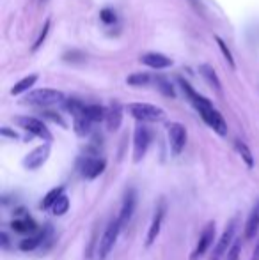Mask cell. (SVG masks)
I'll return each mask as SVG.
<instances>
[{
    "mask_svg": "<svg viewBox=\"0 0 259 260\" xmlns=\"http://www.w3.org/2000/svg\"><path fill=\"white\" fill-rule=\"evenodd\" d=\"M235 147H236V151H238V154L242 156V159L245 161L247 167L254 168V156H252V151L249 149V145H247L245 142H242V140H236Z\"/></svg>",
    "mask_w": 259,
    "mask_h": 260,
    "instance_id": "obj_22",
    "label": "cell"
},
{
    "mask_svg": "<svg viewBox=\"0 0 259 260\" xmlns=\"http://www.w3.org/2000/svg\"><path fill=\"white\" fill-rule=\"evenodd\" d=\"M68 211H69V199L63 193V195L59 197V200H57V202L53 204L52 212H53L55 216H64Z\"/></svg>",
    "mask_w": 259,
    "mask_h": 260,
    "instance_id": "obj_26",
    "label": "cell"
},
{
    "mask_svg": "<svg viewBox=\"0 0 259 260\" xmlns=\"http://www.w3.org/2000/svg\"><path fill=\"white\" fill-rule=\"evenodd\" d=\"M257 230H259V200L256 202V206L252 207L249 218H247L245 237H247V239H254V237L257 236Z\"/></svg>",
    "mask_w": 259,
    "mask_h": 260,
    "instance_id": "obj_17",
    "label": "cell"
},
{
    "mask_svg": "<svg viewBox=\"0 0 259 260\" xmlns=\"http://www.w3.org/2000/svg\"><path fill=\"white\" fill-rule=\"evenodd\" d=\"M14 122L23 127L25 131L32 133L34 137L43 138V140H46V142H52V133L48 131V127L45 126L43 120L36 119V117H16Z\"/></svg>",
    "mask_w": 259,
    "mask_h": 260,
    "instance_id": "obj_8",
    "label": "cell"
},
{
    "mask_svg": "<svg viewBox=\"0 0 259 260\" xmlns=\"http://www.w3.org/2000/svg\"><path fill=\"white\" fill-rule=\"evenodd\" d=\"M121 229H123V223H121V219H119V216L114 218L107 225V229H105L103 236H101V239H100V244H98V258L100 260H105L110 255V251L114 250Z\"/></svg>",
    "mask_w": 259,
    "mask_h": 260,
    "instance_id": "obj_2",
    "label": "cell"
},
{
    "mask_svg": "<svg viewBox=\"0 0 259 260\" xmlns=\"http://www.w3.org/2000/svg\"><path fill=\"white\" fill-rule=\"evenodd\" d=\"M64 193V186H57V188H52L48 193H46V197L43 199V202H41V209L43 211H48V209H52L53 207V204L59 200V197Z\"/></svg>",
    "mask_w": 259,
    "mask_h": 260,
    "instance_id": "obj_21",
    "label": "cell"
},
{
    "mask_svg": "<svg viewBox=\"0 0 259 260\" xmlns=\"http://www.w3.org/2000/svg\"><path fill=\"white\" fill-rule=\"evenodd\" d=\"M11 229L14 230V232L18 234H32L38 230V225H36V221L32 218H16L13 223H11Z\"/></svg>",
    "mask_w": 259,
    "mask_h": 260,
    "instance_id": "obj_18",
    "label": "cell"
},
{
    "mask_svg": "<svg viewBox=\"0 0 259 260\" xmlns=\"http://www.w3.org/2000/svg\"><path fill=\"white\" fill-rule=\"evenodd\" d=\"M93 120L89 119V117H85L83 113H78V115H75V122H73V127H75L76 135H80V137H85V135L91 133V127H93Z\"/></svg>",
    "mask_w": 259,
    "mask_h": 260,
    "instance_id": "obj_20",
    "label": "cell"
},
{
    "mask_svg": "<svg viewBox=\"0 0 259 260\" xmlns=\"http://www.w3.org/2000/svg\"><path fill=\"white\" fill-rule=\"evenodd\" d=\"M48 30H50V20H46L45 25H43V28H41V34H39L38 41H36L34 46H32V52H36V50L41 48L43 43H45V39H46V36H48Z\"/></svg>",
    "mask_w": 259,
    "mask_h": 260,
    "instance_id": "obj_30",
    "label": "cell"
},
{
    "mask_svg": "<svg viewBox=\"0 0 259 260\" xmlns=\"http://www.w3.org/2000/svg\"><path fill=\"white\" fill-rule=\"evenodd\" d=\"M215 41H217L218 48H220L222 55L225 57V60L229 62V66H231V68H236V66H235V58H233V53H231V50L227 48V45L224 43V39H220L218 36H215Z\"/></svg>",
    "mask_w": 259,
    "mask_h": 260,
    "instance_id": "obj_27",
    "label": "cell"
},
{
    "mask_svg": "<svg viewBox=\"0 0 259 260\" xmlns=\"http://www.w3.org/2000/svg\"><path fill=\"white\" fill-rule=\"evenodd\" d=\"M63 58L66 62H71V64H80V62H85V55H83L82 52H76V50L64 53Z\"/></svg>",
    "mask_w": 259,
    "mask_h": 260,
    "instance_id": "obj_31",
    "label": "cell"
},
{
    "mask_svg": "<svg viewBox=\"0 0 259 260\" xmlns=\"http://www.w3.org/2000/svg\"><path fill=\"white\" fill-rule=\"evenodd\" d=\"M200 75L206 78V82L210 83V85H213L217 90H220L222 87H220V80H218V76H217V73H215V69L211 68V66H208V64H203L200 66Z\"/></svg>",
    "mask_w": 259,
    "mask_h": 260,
    "instance_id": "obj_23",
    "label": "cell"
},
{
    "mask_svg": "<svg viewBox=\"0 0 259 260\" xmlns=\"http://www.w3.org/2000/svg\"><path fill=\"white\" fill-rule=\"evenodd\" d=\"M156 87H158L160 90H162L165 96H169V98H174L176 94H174V89H172V85H170L167 80H163V78H156Z\"/></svg>",
    "mask_w": 259,
    "mask_h": 260,
    "instance_id": "obj_32",
    "label": "cell"
},
{
    "mask_svg": "<svg viewBox=\"0 0 259 260\" xmlns=\"http://www.w3.org/2000/svg\"><path fill=\"white\" fill-rule=\"evenodd\" d=\"M240 251H242V241L240 239H235L231 244V248L227 250V260H238L240 258Z\"/></svg>",
    "mask_w": 259,
    "mask_h": 260,
    "instance_id": "obj_29",
    "label": "cell"
},
{
    "mask_svg": "<svg viewBox=\"0 0 259 260\" xmlns=\"http://www.w3.org/2000/svg\"><path fill=\"white\" fill-rule=\"evenodd\" d=\"M250 260H259V241H257L256 250H254V255H252V258H250Z\"/></svg>",
    "mask_w": 259,
    "mask_h": 260,
    "instance_id": "obj_36",
    "label": "cell"
},
{
    "mask_svg": "<svg viewBox=\"0 0 259 260\" xmlns=\"http://www.w3.org/2000/svg\"><path fill=\"white\" fill-rule=\"evenodd\" d=\"M83 106H85V105H83L82 101H78V100H68L64 103V108L68 110V112L71 113L73 117L78 115V113H82L83 112Z\"/></svg>",
    "mask_w": 259,
    "mask_h": 260,
    "instance_id": "obj_28",
    "label": "cell"
},
{
    "mask_svg": "<svg viewBox=\"0 0 259 260\" xmlns=\"http://www.w3.org/2000/svg\"><path fill=\"white\" fill-rule=\"evenodd\" d=\"M135 207H137V191L133 188H130L128 191L125 193V199H123V206H121V212H119V219H121L123 226L133 218Z\"/></svg>",
    "mask_w": 259,
    "mask_h": 260,
    "instance_id": "obj_14",
    "label": "cell"
},
{
    "mask_svg": "<svg viewBox=\"0 0 259 260\" xmlns=\"http://www.w3.org/2000/svg\"><path fill=\"white\" fill-rule=\"evenodd\" d=\"M167 133H169V144L172 154H181L187 145V129H185L183 124L180 122H170L167 127Z\"/></svg>",
    "mask_w": 259,
    "mask_h": 260,
    "instance_id": "obj_10",
    "label": "cell"
},
{
    "mask_svg": "<svg viewBox=\"0 0 259 260\" xmlns=\"http://www.w3.org/2000/svg\"><path fill=\"white\" fill-rule=\"evenodd\" d=\"M48 157H50V145L43 144L23 157V168H27V170H38V168H41L46 163Z\"/></svg>",
    "mask_w": 259,
    "mask_h": 260,
    "instance_id": "obj_12",
    "label": "cell"
},
{
    "mask_svg": "<svg viewBox=\"0 0 259 260\" xmlns=\"http://www.w3.org/2000/svg\"><path fill=\"white\" fill-rule=\"evenodd\" d=\"M38 82V76L36 75H31V76H25L23 80H20V82L16 83V85L11 89V94L13 96H18V94L25 92V90H28L31 87H34V83Z\"/></svg>",
    "mask_w": 259,
    "mask_h": 260,
    "instance_id": "obj_24",
    "label": "cell"
},
{
    "mask_svg": "<svg viewBox=\"0 0 259 260\" xmlns=\"http://www.w3.org/2000/svg\"><path fill=\"white\" fill-rule=\"evenodd\" d=\"M149 82H151V76H149L148 73H135V75H130L128 78H126V83L133 87L148 85Z\"/></svg>",
    "mask_w": 259,
    "mask_h": 260,
    "instance_id": "obj_25",
    "label": "cell"
},
{
    "mask_svg": "<svg viewBox=\"0 0 259 260\" xmlns=\"http://www.w3.org/2000/svg\"><path fill=\"white\" fill-rule=\"evenodd\" d=\"M52 234H53L52 226L46 225L45 230H41L39 234H36V236H28V237H25V239H21L20 244H18V248H20L21 251H34V250H38V248L45 243L46 237H50Z\"/></svg>",
    "mask_w": 259,
    "mask_h": 260,
    "instance_id": "obj_13",
    "label": "cell"
},
{
    "mask_svg": "<svg viewBox=\"0 0 259 260\" xmlns=\"http://www.w3.org/2000/svg\"><path fill=\"white\" fill-rule=\"evenodd\" d=\"M165 211H167V204H165V200L162 199L155 209V214H153L151 225H149V230H148V236H146V248H151L153 244H155L156 237L160 236L163 218H165Z\"/></svg>",
    "mask_w": 259,
    "mask_h": 260,
    "instance_id": "obj_9",
    "label": "cell"
},
{
    "mask_svg": "<svg viewBox=\"0 0 259 260\" xmlns=\"http://www.w3.org/2000/svg\"><path fill=\"white\" fill-rule=\"evenodd\" d=\"M215 234H217V225H215V221H210L203 229V232H200L199 241H197L194 251H192V255H190V260H199L200 257L206 255V251L210 250L215 241Z\"/></svg>",
    "mask_w": 259,
    "mask_h": 260,
    "instance_id": "obj_7",
    "label": "cell"
},
{
    "mask_svg": "<svg viewBox=\"0 0 259 260\" xmlns=\"http://www.w3.org/2000/svg\"><path fill=\"white\" fill-rule=\"evenodd\" d=\"M82 113L85 117H89L93 122H101L107 117V108H103L101 105H85Z\"/></svg>",
    "mask_w": 259,
    "mask_h": 260,
    "instance_id": "obj_19",
    "label": "cell"
},
{
    "mask_svg": "<svg viewBox=\"0 0 259 260\" xmlns=\"http://www.w3.org/2000/svg\"><path fill=\"white\" fill-rule=\"evenodd\" d=\"M180 83H181V87H183L185 94L188 96V100L192 101V105L195 106V110L200 113V117H203L204 122H206L213 131H217L220 137L227 135V124H225L224 117L220 115V112L211 105V101L206 100L204 96H200V94H197L195 90L192 89L187 82H185V80H180Z\"/></svg>",
    "mask_w": 259,
    "mask_h": 260,
    "instance_id": "obj_1",
    "label": "cell"
},
{
    "mask_svg": "<svg viewBox=\"0 0 259 260\" xmlns=\"http://www.w3.org/2000/svg\"><path fill=\"white\" fill-rule=\"evenodd\" d=\"M151 129L144 124H138L135 127V133H133V161L138 163L142 161V157L146 156L149 149V144H151Z\"/></svg>",
    "mask_w": 259,
    "mask_h": 260,
    "instance_id": "obj_5",
    "label": "cell"
},
{
    "mask_svg": "<svg viewBox=\"0 0 259 260\" xmlns=\"http://www.w3.org/2000/svg\"><path fill=\"white\" fill-rule=\"evenodd\" d=\"M0 133L4 135V137H9V138H14V140H16L18 138V133H14V131H11L9 127H2V129H0Z\"/></svg>",
    "mask_w": 259,
    "mask_h": 260,
    "instance_id": "obj_35",
    "label": "cell"
},
{
    "mask_svg": "<svg viewBox=\"0 0 259 260\" xmlns=\"http://www.w3.org/2000/svg\"><path fill=\"white\" fill-rule=\"evenodd\" d=\"M140 62L153 69H165V68H170L172 66V60H170L167 55L163 53H146L140 57Z\"/></svg>",
    "mask_w": 259,
    "mask_h": 260,
    "instance_id": "obj_16",
    "label": "cell"
},
{
    "mask_svg": "<svg viewBox=\"0 0 259 260\" xmlns=\"http://www.w3.org/2000/svg\"><path fill=\"white\" fill-rule=\"evenodd\" d=\"M235 230H236V219H231L229 225L224 229V232H222L217 246L213 248V255H211L210 260H220L225 253H227V250L231 248L233 241H235Z\"/></svg>",
    "mask_w": 259,
    "mask_h": 260,
    "instance_id": "obj_11",
    "label": "cell"
},
{
    "mask_svg": "<svg viewBox=\"0 0 259 260\" xmlns=\"http://www.w3.org/2000/svg\"><path fill=\"white\" fill-rule=\"evenodd\" d=\"M100 18H101V21L103 23H114L116 21V13L112 9H101V13H100Z\"/></svg>",
    "mask_w": 259,
    "mask_h": 260,
    "instance_id": "obj_33",
    "label": "cell"
},
{
    "mask_svg": "<svg viewBox=\"0 0 259 260\" xmlns=\"http://www.w3.org/2000/svg\"><path fill=\"white\" fill-rule=\"evenodd\" d=\"M43 115H45V117H46V119H52V120H53V122H57V124H59V126H63V127H66V122H64V120H63V119H61V117H59V115H57V113H52V112H45V113H43Z\"/></svg>",
    "mask_w": 259,
    "mask_h": 260,
    "instance_id": "obj_34",
    "label": "cell"
},
{
    "mask_svg": "<svg viewBox=\"0 0 259 260\" xmlns=\"http://www.w3.org/2000/svg\"><path fill=\"white\" fill-rule=\"evenodd\" d=\"M128 112L133 119L140 122H158L165 117V112L162 108L148 103H131L128 105Z\"/></svg>",
    "mask_w": 259,
    "mask_h": 260,
    "instance_id": "obj_4",
    "label": "cell"
},
{
    "mask_svg": "<svg viewBox=\"0 0 259 260\" xmlns=\"http://www.w3.org/2000/svg\"><path fill=\"white\" fill-rule=\"evenodd\" d=\"M64 101V94L61 90L55 89H38L32 90L25 96L23 103L25 105H32V106H52L57 103H63Z\"/></svg>",
    "mask_w": 259,
    "mask_h": 260,
    "instance_id": "obj_3",
    "label": "cell"
},
{
    "mask_svg": "<svg viewBox=\"0 0 259 260\" xmlns=\"http://www.w3.org/2000/svg\"><path fill=\"white\" fill-rule=\"evenodd\" d=\"M105 122H107L108 131H118L119 126L123 122V106L114 101L110 106L107 108V117H105Z\"/></svg>",
    "mask_w": 259,
    "mask_h": 260,
    "instance_id": "obj_15",
    "label": "cell"
},
{
    "mask_svg": "<svg viewBox=\"0 0 259 260\" xmlns=\"http://www.w3.org/2000/svg\"><path fill=\"white\" fill-rule=\"evenodd\" d=\"M78 168L80 175L83 179H96L100 174H103L105 168H107V161L103 157H94V156H85L78 159Z\"/></svg>",
    "mask_w": 259,
    "mask_h": 260,
    "instance_id": "obj_6",
    "label": "cell"
}]
</instances>
